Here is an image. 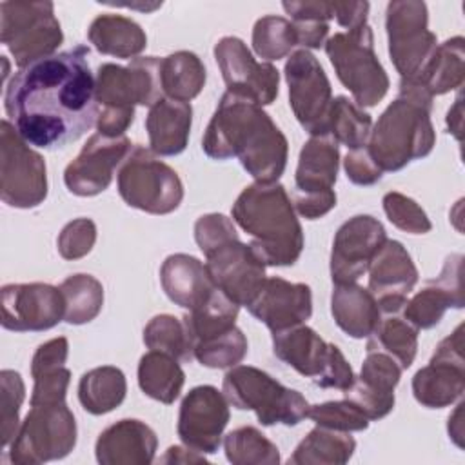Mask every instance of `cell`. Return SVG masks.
<instances>
[{
  "instance_id": "cell-5",
  "label": "cell",
  "mask_w": 465,
  "mask_h": 465,
  "mask_svg": "<svg viewBox=\"0 0 465 465\" xmlns=\"http://www.w3.org/2000/svg\"><path fill=\"white\" fill-rule=\"evenodd\" d=\"M222 392L229 405L238 411H252L265 427L278 423L291 427L307 418V400L258 367H231L223 376Z\"/></svg>"
},
{
  "instance_id": "cell-52",
  "label": "cell",
  "mask_w": 465,
  "mask_h": 465,
  "mask_svg": "<svg viewBox=\"0 0 465 465\" xmlns=\"http://www.w3.org/2000/svg\"><path fill=\"white\" fill-rule=\"evenodd\" d=\"M343 169H345L347 180H351L354 185H363V187L374 185L383 176V171L376 165L367 145H361L358 149H349L343 160Z\"/></svg>"
},
{
  "instance_id": "cell-25",
  "label": "cell",
  "mask_w": 465,
  "mask_h": 465,
  "mask_svg": "<svg viewBox=\"0 0 465 465\" xmlns=\"http://www.w3.org/2000/svg\"><path fill=\"white\" fill-rule=\"evenodd\" d=\"M160 282L167 298L187 311L202 305L216 289L205 263L185 252H176L163 260Z\"/></svg>"
},
{
  "instance_id": "cell-7",
  "label": "cell",
  "mask_w": 465,
  "mask_h": 465,
  "mask_svg": "<svg viewBox=\"0 0 465 465\" xmlns=\"http://www.w3.org/2000/svg\"><path fill=\"white\" fill-rule=\"evenodd\" d=\"M122 200L149 214H169L183 200V183L178 173L162 162L151 149L133 145L116 171Z\"/></svg>"
},
{
  "instance_id": "cell-26",
  "label": "cell",
  "mask_w": 465,
  "mask_h": 465,
  "mask_svg": "<svg viewBox=\"0 0 465 465\" xmlns=\"http://www.w3.org/2000/svg\"><path fill=\"white\" fill-rule=\"evenodd\" d=\"M69 356V341L64 336L53 338L38 345L31 360L33 394L31 405H51L65 401L71 371L65 367Z\"/></svg>"
},
{
  "instance_id": "cell-6",
  "label": "cell",
  "mask_w": 465,
  "mask_h": 465,
  "mask_svg": "<svg viewBox=\"0 0 465 465\" xmlns=\"http://www.w3.org/2000/svg\"><path fill=\"white\" fill-rule=\"evenodd\" d=\"M325 53L343 87L360 107H374L389 91V76L374 53V36L369 24L338 31L325 42Z\"/></svg>"
},
{
  "instance_id": "cell-38",
  "label": "cell",
  "mask_w": 465,
  "mask_h": 465,
  "mask_svg": "<svg viewBox=\"0 0 465 465\" xmlns=\"http://www.w3.org/2000/svg\"><path fill=\"white\" fill-rule=\"evenodd\" d=\"M240 305L229 300L220 289H214L213 294L196 309L183 314V323L187 327L189 338L194 343L223 334L236 325Z\"/></svg>"
},
{
  "instance_id": "cell-37",
  "label": "cell",
  "mask_w": 465,
  "mask_h": 465,
  "mask_svg": "<svg viewBox=\"0 0 465 465\" xmlns=\"http://www.w3.org/2000/svg\"><path fill=\"white\" fill-rule=\"evenodd\" d=\"M367 351H381L392 356L401 369H409L418 351V329L401 312L381 314L374 332L367 338Z\"/></svg>"
},
{
  "instance_id": "cell-22",
  "label": "cell",
  "mask_w": 465,
  "mask_h": 465,
  "mask_svg": "<svg viewBox=\"0 0 465 465\" xmlns=\"http://www.w3.org/2000/svg\"><path fill=\"white\" fill-rule=\"evenodd\" d=\"M247 311L271 332L305 323L312 314V292L307 283L287 282L280 276L265 278Z\"/></svg>"
},
{
  "instance_id": "cell-34",
  "label": "cell",
  "mask_w": 465,
  "mask_h": 465,
  "mask_svg": "<svg viewBox=\"0 0 465 465\" xmlns=\"http://www.w3.org/2000/svg\"><path fill=\"white\" fill-rule=\"evenodd\" d=\"M185 383V372L178 360L160 351H149L138 363V385L142 392L160 403L171 405L178 400Z\"/></svg>"
},
{
  "instance_id": "cell-23",
  "label": "cell",
  "mask_w": 465,
  "mask_h": 465,
  "mask_svg": "<svg viewBox=\"0 0 465 465\" xmlns=\"http://www.w3.org/2000/svg\"><path fill=\"white\" fill-rule=\"evenodd\" d=\"M461 254H450L438 278L429 280L421 291L414 296L407 298L401 316L418 331L432 329L438 325L447 309H461L463 300V285H461Z\"/></svg>"
},
{
  "instance_id": "cell-47",
  "label": "cell",
  "mask_w": 465,
  "mask_h": 465,
  "mask_svg": "<svg viewBox=\"0 0 465 465\" xmlns=\"http://www.w3.org/2000/svg\"><path fill=\"white\" fill-rule=\"evenodd\" d=\"M401 371L403 369L398 365V361L387 352L367 351L360 376H354V380L380 394H394V389L401 378Z\"/></svg>"
},
{
  "instance_id": "cell-19",
  "label": "cell",
  "mask_w": 465,
  "mask_h": 465,
  "mask_svg": "<svg viewBox=\"0 0 465 465\" xmlns=\"http://www.w3.org/2000/svg\"><path fill=\"white\" fill-rule=\"evenodd\" d=\"M385 240V227L371 214H356L341 223L331 249L332 282L336 285L356 283V280L367 272Z\"/></svg>"
},
{
  "instance_id": "cell-3",
  "label": "cell",
  "mask_w": 465,
  "mask_h": 465,
  "mask_svg": "<svg viewBox=\"0 0 465 465\" xmlns=\"http://www.w3.org/2000/svg\"><path fill=\"white\" fill-rule=\"evenodd\" d=\"M232 220L252 240L249 247L265 267L294 265L303 251V231L292 200L278 182L247 185L231 209Z\"/></svg>"
},
{
  "instance_id": "cell-9",
  "label": "cell",
  "mask_w": 465,
  "mask_h": 465,
  "mask_svg": "<svg viewBox=\"0 0 465 465\" xmlns=\"http://www.w3.org/2000/svg\"><path fill=\"white\" fill-rule=\"evenodd\" d=\"M76 420L65 401L31 405L9 445L16 465H38L65 458L76 445Z\"/></svg>"
},
{
  "instance_id": "cell-35",
  "label": "cell",
  "mask_w": 465,
  "mask_h": 465,
  "mask_svg": "<svg viewBox=\"0 0 465 465\" xmlns=\"http://www.w3.org/2000/svg\"><path fill=\"white\" fill-rule=\"evenodd\" d=\"M127 394V381L122 369L113 365L94 367L78 381V400L84 411L100 416L122 405Z\"/></svg>"
},
{
  "instance_id": "cell-44",
  "label": "cell",
  "mask_w": 465,
  "mask_h": 465,
  "mask_svg": "<svg viewBox=\"0 0 465 465\" xmlns=\"http://www.w3.org/2000/svg\"><path fill=\"white\" fill-rule=\"evenodd\" d=\"M247 338L234 325L223 334L202 340L193 347V358L209 369H231L247 356Z\"/></svg>"
},
{
  "instance_id": "cell-43",
  "label": "cell",
  "mask_w": 465,
  "mask_h": 465,
  "mask_svg": "<svg viewBox=\"0 0 465 465\" xmlns=\"http://www.w3.org/2000/svg\"><path fill=\"white\" fill-rule=\"evenodd\" d=\"M298 47L296 29L291 20L283 16H262L252 27V49L254 53L267 60H280L291 54Z\"/></svg>"
},
{
  "instance_id": "cell-54",
  "label": "cell",
  "mask_w": 465,
  "mask_h": 465,
  "mask_svg": "<svg viewBox=\"0 0 465 465\" xmlns=\"http://www.w3.org/2000/svg\"><path fill=\"white\" fill-rule=\"evenodd\" d=\"M296 36H298V47L302 49H320L325 45L329 36V20L322 18H302V20H291Z\"/></svg>"
},
{
  "instance_id": "cell-4",
  "label": "cell",
  "mask_w": 465,
  "mask_h": 465,
  "mask_svg": "<svg viewBox=\"0 0 465 465\" xmlns=\"http://www.w3.org/2000/svg\"><path fill=\"white\" fill-rule=\"evenodd\" d=\"M430 111V107L398 94L380 114L365 145L383 173L400 171L432 151L436 133Z\"/></svg>"
},
{
  "instance_id": "cell-49",
  "label": "cell",
  "mask_w": 465,
  "mask_h": 465,
  "mask_svg": "<svg viewBox=\"0 0 465 465\" xmlns=\"http://www.w3.org/2000/svg\"><path fill=\"white\" fill-rule=\"evenodd\" d=\"M236 238H240L236 232V227L232 220L227 218L225 214L209 213L200 216L194 223V240L205 258L211 252H214L218 247Z\"/></svg>"
},
{
  "instance_id": "cell-39",
  "label": "cell",
  "mask_w": 465,
  "mask_h": 465,
  "mask_svg": "<svg viewBox=\"0 0 465 465\" xmlns=\"http://www.w3.org/2000/svg\"><path fill=\"white\" fill-rule=\"evenodd\" d=\"M58 289L65 305L64 322L71 325H84L100 314L104 305V287L94 276L85 272L71 274Z\"/></svg>"
},
{
  "instance_id": "cell-17",
  "label": "cell",
  "mask_w": 465,
  "mask_h": 465,
  "mask_svg": "<svg viewBox=\"0 0 465 465\" xmlns=\"http://www.w3.org/2000/svg\"><path fill=\"white\" fill-rule=\"evenodd\" d=\"M133 149L131 140L124 136H104L94 133L80 149L76 158L64 171V183L69 193L89 198L104 193Z\"/></svg>"
},
{
  "instance_id": "cell-13",
  "label": "cell",
  "mask_w": 465,
  "mask_h": 465,
  "mask_svg": "<svg viewBox=\"0 0 465 465\" xmlns=\"http://www.w3.org/2000/svg\"><path fill=\"white\" fill-rule=\"evenodd\" d=\"M283 74L289 87V104L298 124L311 136L327 134L332 87L318 58L307 49H296L289 54Z\"/></svg>"
},
{
  "instance_id": "cell-27",
  "label": "cell",
  "mask_w": 465,
  "mask_h": 465,
  "mask_svg": "<svg viewBox=\"0 0 465 465\" xmlns=\"http://www.w3.org/2000/svg\"><path fill=\"white\" fill-rule=\"evenodd\" d=\"M193 124V107L189 102L160 98L149 107L145 131L149 149L156 156H176L185 151Z\"/></svg>"
},
{
  "instance_id": "cell-1",
  "label": "cell",
  "mask_w": 465,
  "mask_h": 465,
  "mask_svg": "<svg viewBox=\"0 0 465 465\" xmlns=\"http://www.w3.org/2000/svg\"><path fill=\"white\" fill-rule=\"evenodd\" d=\"M89 47L74 45L18 69L5 85L4 107L16 133L40 149H62L98 118Z\"/></svg>"
},
{
  "instance_id": "cell-12",
  "label": "cell",
  "mask_w": 465,
  "mask_h": 465,
  "mask_svg": "<svg viewBox=\"0 0 465 465\" xmlns=\"http://www.w3.org/2000/svg\"><path fill=\"white\" fill-rule=\"evenodd\" d=\"M158 56H138L129 65L105 62L94 74V96L102 109L134 111V105L151 107L163 98Z\"/></svg>"
},
{
  "instance_id": "cell-51",
  "label": "cell",
  "mask_w": 465,
  "mask_h": 465,
  "mask_svg": "<svg viewBox=\"0 0 465 465\" xmlns=\"http://www.w3.org/2000/svg\"><path fill=\"white\" fill-rule=\"evenodd\" d=\"M343 396L345 400L354 403L369 418V421L385 418L394 409V401H396L394 394H380L376 391L363 387L356 380L349 389L343 391Z\"/></svg>"
},
{
  "instance_id": "cell-46",
  "label": "cell",
  "mask_w": 465,
  "mask_h": 465,
  "mask_svg": "<svg viewBox=\"0 0 465 465\" xmlns=\"http://www.w3.org/2000/svg\"><path fill=\"white\" fill-rule=\"evenodd\" d=\"M307 418H311L316 425L343 430V432H358L369 427V418L349 400L325 401L318 405H309Z\"/></svg>"
},
{
  "instance_id": "cell-48",
  "label": "cell",
  "mask_w": 465,
  "mask_h": 465,
  "mask_svg": "<svg viewBox=\"0 0 465 465\" xmlns=\"http://www.w3.org/2000/svg\"><path fill=\"white\" fill-rule=\"evenodd\" d=\"M381 203L389 222L400 231H405L411 234H425L432 229V223L427 213L412 198L401 193L391 191L383 196Z\"/></svg>"
},
{
  "instance_id": "cell-29",
  "label": "cell",
  "mask_w": 465,
  "mask_h": 465,
  "mask_svg": "<svg viewBox=\"0 0 465 465\" xmlns=\"http://www.w3.org/2000/svg\"><path fill=\"white\" fill-rule=\"evenodd\" d=\"M331 345L305 323L272 332L274 356L312 381L323 372Z\"/></svg>"
},
{
  "instance_id": "cell-41",
  "label": "cell",
  "mask_w": 465,
  "mask_h": 465,
  "mask_svg": "<svg viewBox=\"0 0 465 465\" xmlns=\"http://www.w3.org/2000/svg\"><path fill=\"white\" fill-rule=\"evenodd\" d=\"M225 458L232 465H278L280 450L256 427H238L223 436Z\"/></svg>"
},
{
  "instance_id": "cell-11",
  "label": "cell",
  "mask_w": 465,
  "mask_h": 465,
  "mask_svg": "<svg viewBox=\"0 0 465 465\" xmlns=\"http://www.w3.org/2000/svg\"><path fill=\"white\" fill-rule=\"evenodd\" d=\"M427 4L418 0H394L387 4L385 29L389 40V56L401 78L416 76L438 42L429 31Z\"/></svg>"
},
{
  "instance_id": "cell-53",
  "label": "cell",
  "mask_w": 465,
  "mask_h": 465,
  "mask_svg": "<svg viewBox=\"0 0 465 465\" xmlns=\"http://www.w3.org/2000/svg\"><path fill=\"white\" fill-rule=\"evenodd\" d=\"M352 381H354L352 367L345 360L343 352L332 343L329 358H327V363L323 367V372L314 380V383L318 387H323V389L345 391V389H349L352 385Z\"/></svg>"
},
{
  "instance_id": "cell-10",
  "label": "cell",
  "mask_w": 465,
  "mask_h": 465,
  "mask_svg": "<svg viewBox=\"0 0 465 465\" xmlns=\"http://www.w3.org/2000/svg\"><path fill=\"white\" fill-rule=\"evenodd\" d=\"M0 196L16 209H33L47 196V167L42 154L7 118L0 124Z\"/></svg>"
},
{
  "instance_id": "cell-20",
  "label": "cell",
  "mask_w": 465,
  "mask_h": 465,
  "mask_svg": "<svg viewBox=\"0 0 465 465\" xmlns=\"http://www.w3.org/2000/svg\"><path fill=\"white\" fill-rule=\"evenodd\" d=\"M205 269L214 287L240 307L252 302L267 278L265 263L240 238L211 252Z\"/></svg>"
},
{
  "instance_id": "cell-36",
  "label": "cell",
  "mask_w": 465,
  "mask_h": 465,
  "mask_svg": "<svg viewBox=\"0 0 465 465\" xmlns=\"http://www.w3.org/2000/svg\"><path fill=\"white\" fill-rule=\"evenodd\" d=\"M207 80L205 65L193 51H176L160 62V82L165 98L191 102Z\"/></svg>"
},
{
  "instance_id": "cell-28",
  "label": "cell",
  "mask_w": 465,
  "mask_h": 465,
  "mask_svg": "<svg viewBox=\"0 0 465 465\" xmlns=\"http://www.w3.org/2000/svg\"><path fill=\"white\" fill-rule=\"evenodd\" d=\"M340 167V149L332 136H311L298 156L294 174V193L298 194H327L334 193Z\"/></svg>"
},
{
  "instance_id": "cell-45",
  "label": "cell",
  "mask_w": 465,
  "mask_h": 465,
  "mask_svg": "<svg viewBox=\"0 0 465 465\" xmlns=\"http://www.w3.org/2000/svg\"><path fill=\"white\" fill-rule=\"evenodd\" d=\"M25 398V385L16 371L0 372V416H2V447L7 449L20 427V407Z\"/></svg>"
},
{
  "instance_id": "cell-31",
  "label": "cell",
  "mask_w": 465,
  "mask_h": 465,
  "mask_svg": "<svg viewBox=\"0 0 465 465\" xmlns=\"http://www.w3.org/2000/svg\"><path fill=\"white\" fill-rule=\"evenodd\" d=\"M465 40L463 36H452L436 45L434 53L423 65V69L409 80L425 91L430 98L458 89L465 78Z\"/></svg>"
},
{
  "instance_id": "cell-58",
  "label": "cell",
  "mask_w": 465,
  "mask_h": 465,
  "mask_svg": "<svg viewBox=\"0 0 465 465\" xmlns=\"http://www.w3.org/2000/svg\"><path fill=\"white\" fill-rule=\"evenodd\" d=\"M461 412H463V403H460V405H458V409H456V412H454L452 416H449V425H447V429H449V436L456 441V445H458V447H461V445H463V443H461V436H463Z\"/></svg>"
},
{
  "instance_id": "cell-30",
  "label": "cell",
  "mask_w": 465,
  "mask_h": 465,
  "mask_svg": "<svg viewBox=\"0 0 465 465\" xmlns=\"http://www.w3.org/2000/svg\"><path fill=\"white\" fill-rule=\"evenodd\" d=\"M331 314L334 323L356 340L369 338L381 318L374 294L358 283H343L332 289Z\"/></svg>"
},
{
  "instance_id": "cell-14",
  "label": "cell",
  "mask_w": 465,
  "mask_h": 465,
  "mask_svg": "<svg viewBox=\"0 0 465 465\" xmlns=\"http://www.w3.org/2000/svg\"><path fill=\"white\" fill-rule=\"evenodd\" d=\"M214 60L229 93L254 104L271 105L280 93V73L269 62H256L245 42L223 36L214 45Z\"/></svg>"
},
{
  "instance_id": "cell-55",
  "label": "cell",
  "mask_w": 465,
  "mask_h": 465,
  "mask_svg": "<svg viewBox=\"0 0 465 465\" xmlns=\"http://www.w3.org/2000/svg\"><path fill=\"white\" fill-rule=\"evenodd\" d=\"M369 2H332V18L347 31L367 24Z\"/></svg>"
},
{
  "instance_id": "cell-56",
  "label": "cell",
  "mask_w": 465,
  "mask_h": 465,
  "mask_svg": "<svg viewBox=\"0 0 465 465\" xmlns=\"http://www.w3.org/2000/svg\"><path fill=\"white\" fill-rule=\"evenodd\" d=\"M162 463H202L205 461V454H200V452H194L191 449H187L185 445L183 447H178V445H173L167 449V452L160 458Z\"/></svg>"
},
{
  "instance_id": "cell-21",
  "label": "cell",
  "mask_w": 465,
  "mask_h": 465,
  "mask_svg": "<svg viewBox=\"0 0 465 465\" xmlns=\"http://www.w3.org/2000/svg\"><path fill=\"white\" fill-rule=\"evenodd\" d=\"M369 291L374 294L381 314L401 312L407 296L418 283V269L398 240H385L369 269Z\"/></svg>"
},
{
  "instance_id": "cell-42",
  "label": "cell",
  "mask_w": 465,
  "mask_h": 465,
  "mask_svg": "<svg viewBox=\"0 0 465 465\" xmlns=\"http://www.w3.org/2000/svg\"><path fill=\"white\" fill-rule=\"evenodd\" d=\"M143 343L149 351L171 354L178 361L193 360V341L183 320L173 314H158L143 327Z\"/></svg>"
},
{
  "instance_id": "cell-40",
  "label": "cell",
  "mask_w": 465,
  "mask_h": 465,
  "mask_svg": "<svg viewBox=\"0 0 465 465\" xmlns=\"http://www.w3.org/2000/svg\"><path fill=\"white\" fill-rule=\"evenodd\" d=\"M372 129L371 114L347 96H336L331 102L327 114V134L349 149H358L367 143Z\"/></svg>"
},
{
  "instance_id": "cell-2",
  "label": "cell",
  "mask_w": 465,
  "mask_h": 465,
  "mask_svg": "<svg viewBox=\"0 0 465 465\" xmlns=\"http://www.w3.org/2000/svg\"><path fill=\"white\" fill-rule=\"evenodd\" d=\"M203 153L213 160L236 156L254 182H278L289 156L280 127L254 102L225 91L202 138Z\"/></svg>"
},
{
  "instance_id": "cell-18",
  "label": "cell",
  "mask_w": 465,
  "mask_h": 465,
  "mask_svg": "<svg viewBox=\"0 0 465 465\" xmlns=\"http://www.w3.org/2000/svg\"><path fill=\"white\" fill-rule=\"evenodd\" d=\"M64 296L58 287L40 282L2 287V327L7 331H47L64 320Z\"/></svg>"
},
{
  "instance_id": "cell-59",
  "label": "cell",
  "mask_w": 465,
  "mask_h": 465,
  "mask_svg": "<svg viewBox=\"0 0 465 465\" xmlns=\"http://www.w3.org/2000/svg\"><path fill=\"white\" fill-rule=\"evenodd\" d=\"M2 64H4V80H5L7 74H9V64H7V58H5V56H2Z\"/></svg>"
},
{
  "instance_id": "cell-50",
  "label": "cell",
  "mask_w": 465,
  "mask_h": 465,
  "mask_svg": "<svg viewBox=\"0 0 465 465\" xmlns=\"http://www.w3.org/2000/svg\"><path fill=\"white\" fill-rule=\"evenodd\" d=\"M96 242V225L91 218H76L64 225L56 247L64 260H78L89 254Z\"/></svg>"
},
{
  "instance_id": "cell-32",
  "label": "cell",
  "mask_w": 465,
  "mask_h": 465,
  "mask_svg": "<svg viewBox=\"0 0 465 465\" xmlns=\"http://www.w3.org/2000/svg\"><path fill=\"white\" fill-rule=\"evenodd\" d=\"M87 38L98 53L116 58H138L147 47V36L140 24L113 13L98 15L89 24Z\"/></svg>"
},
{
  "instance_id": "cell-33",
  "label": "cell",
  "mask_w": 465,
  "mask_h": 465,
  "mask_svg": "<svg viewBox=\"0 0 465 465\" xmlns=\"http://www.w3.org/2000/svg\"><path fill=\"white\" fill-rule=\"evenodd\" d=\"M356 450V441L351 432L334 430L316 425L296 445L289 465H343Z\"/></svg>"
},
{
  "instance_id": "cell-16",
  "label": "cell",
  "mask_w": 465,
  "mask_h": 465,
  "mask_svg": "<svg viewBox=\"0 0 465 465\" xmlns=\"http://www.w3.org/2000/svg\"><path fill=\"white\" fill-rule=\"evenodd\" d=\"M231 418L229 401L213 385L193 387L180 403L176 432L180 441L200 454L218 450Z\"/></svg>"
},
{
  "instance_id": "cell-15",
  "label": "cell",
  "mask_w": 465,
  "mask_h": 465,
  "mask_svg": "<svg viewBox=\"0 0 465 465\" xmlns=\"http://www.w3.org/2000/svg\"><path fill=\"white\" fill-rule=\"evenodd\" d=\"M465 392L463 325L443 338L430 358L412 378V394L427 409H443L458 401Z\"/></svg>"
},
{
  "instance_id": "cell-57",
  "label": "cell",
  "mask_w": 465,
  "mask_h": 465,
  "mask_svg": "<svg viewBox=\"0 0 465 465\" xmlns=\"http://www.w3.org/2000/svg\"><path fill=\"white\" fill-rule=\"evenodd\" d=\"M463 114V104H461V94H458L454 105L447 111V131L456 136V140H461V118Z\"/></svg>"
},
{
  "instance_id": "cell-24",
  "label": "cell",
  "mask_w": 465,
  "mask_h": 465,
  "mask_svg": "<svg viewBox=\"0 0 465 465\" xmlns=\"http://www.w3.org/2000/svg\"><path fill=\"white\" fill-rule=\"evenodd\" d=\"M156 447L158 438L147 423L125 418L100 432L94 454L102 465H149Z\"/></svg>"
},
{
  "instance_id": "cell-8",
  "label": "cell",
  "mask_w": 465,
  "mask_h": 465,
  "mask_svg": "<svg viewBox=\"0 0 465 465\" xmlns=\"http://www.w3.org/2000/svg\"><path fill=\"white\" fill-rule=\"evenodd\" d=\"M0 40L18 69L56 54L64 33L53 2H2Z\"/></svg>"
}]
</instances>
